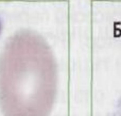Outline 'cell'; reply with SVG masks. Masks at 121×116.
<instances>
[{"mask_svg":"<svg viewBox=\"0 0 121 116\" xmlns=\"http://www.w3.org/2000/svg\"><path fill=\"white\" fill-rule=\"evenodd\" d=\"M57 92V65L50 46L31 30L14 33L0 54L3 116H50Z\"/></svg>","mask_w":121,"mask_h":116,"instance_id":"1","label":"cell"}]
</instances>
